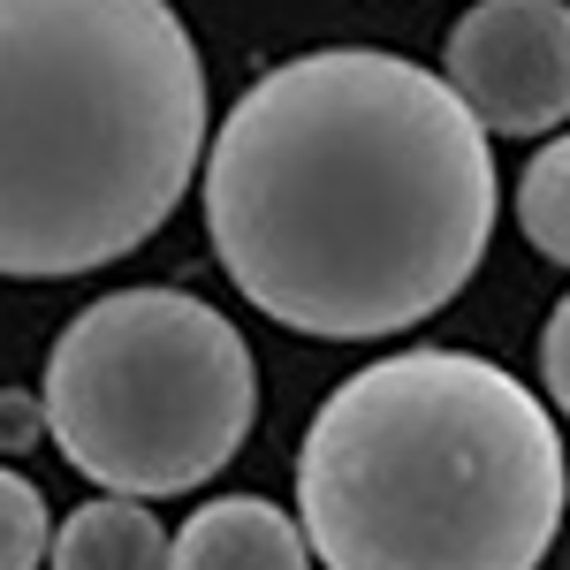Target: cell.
Segmentation results:
<instances>
[{"label":"cell","instance_id":"cell-1","mask_svg":"<svg viewBox=\"0 0 570 570\" xmlns=\"http://www.w3.org/2000/svg\"><path fill=\"white\" fill-rule=\"evenodd\" d=\"M206 236L228 282L320 343L434 320L494 236V153L434 69L320 46L228 107L206 145Z\"/></svg>","mask_w":570,"mask_h":570},{"label":"cell","instance_id":"cell-2","mask_svg":"<svg viewBox=\"0 0 570 570\" xmlns=\"http://www.w3.org/2000/svg\"><path fill=\"white\" fill-rule=\"evenodd\" d=\"M563 510L548 403L480 351L357 365L297 449V525L327 570H540Z\"/></svg>","mask_w":570,"mask_h":570},{"label":"cell","instance_id":"cell-3","mask_svg":"<svg viewBox=\"0 0 570 570\" xmlns=\"http://www.w3.org/2000/svg\"><path fill=\"white\" fill-rule=\"evenodd\" d=\"M206 160V61L168 0H0V274L130 259Z\"/></svg>","mask_w":570,"mask_h":570},{"label":"cell","instance_id":"cell-4","mask_svg":"<svg viewBox=\"0 0 570 570\" xmlns=\"http://www.w3.org/2000/svg\"><path fill=\"white\" fill-rule=\"evenodd\" d=\"M53 449L107 494L160 502L206 487L244 449L259 373L244 335L190 289H107L46 357Z\"/></svg>","mask_w":570,"mask_h":570},{"label":"cell","instance_id":"cell-5","mask_svg":"<svg viewBox=\"0 0 570 570\" xmlns=\"http://www.w3.org/2000/svg\"><path fill=\"white\" fill-rule=\"evenodd\" d=\"M441 85L487 137H556L570 122V0H480L449 31Z\"/></svg>","mask_w":570,"mask_h":570},{"label":"cell","instance_id":"cell-6","mask_svg":"<svg viewBox=\"0 0 570 570\" xmlns=\"http://www.w3.org/2000/svg\"><path fill=\"white\" fill-rule=\"evenodd\" d=\"M168 570H312V540L282 502L220 494V502L183 518Z\"/></svg>","mask_w":570,"mask_h":570},{"label":"cell","instance_id":"cell-7","mask_svg":"<svg viewBox=\"0 0 570 570\" xmlns=\"http://www.w3.org/2000/svg\"><path fill=\"white\" fill-rule=\"evenodd\" d=\"M168 532L130 494H99L53 525V570H168Z\"/></svg>","mask_w":570,"mask_h":570},{"label":"cell","instance_id":"cell-8","mask_svg":"<svg viewBox=\"0 0 570 570\" xmlns=\"http://www.w3.org/2000/svg\"><path fill=\"white\" fill-rule=\"evenodd\" d=\"M518 228L540 259L570 266V130H556L518 176Z\"/></svg>","mask_w":570,"mask_h":570},{"label":"cell","instance_id":"cell-9","mask_svg":"<svg viewBox=\"0 0 570 570\" xmlns=\"http://www.w3.org/2000/svg\"><path fill=\"white\" fill-rule=\"evenodd\" d=\"M53 563V510L16 464H0V570Z\"/></svg>","mask_w":570,"mask_h":570},{"label":"cell","instance_id":"cell-10","mask_svg":"<svg viewBox=\"0 0 570 570\" xmlns=\"http://www.w3.org/2000/svg\"><path fill=\"white\" fill-rule=\"evenodd\" d=\"M540 389H548V403L570 419V297L548 312V327H540Z\"/></svg>","mask_w":570,"mask_h":570},{"label":"cell","instance_id":"cell-11","mask_svg":"<svg viewBox=\"0 0 570 570\" xmlns=\"http://www.w3.org/2000/svg\"><path fill=\"white\" fill-rule=\"evenodd\" d=\"M46 426V395H23V389H0V456H23Z\"/></svg>","mask_w":570,"mask_h":570}]
</instances>
